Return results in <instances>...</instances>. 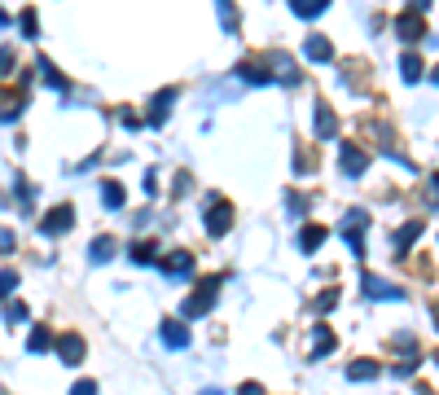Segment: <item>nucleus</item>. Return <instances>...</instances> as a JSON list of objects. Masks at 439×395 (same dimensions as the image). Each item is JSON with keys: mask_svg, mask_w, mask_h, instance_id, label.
Segmentation results:
<instances>
[{"mask_svg": "<svg viewBox=\"0 0 439 395\" xmlns=\"http://www.w3.org/2000/svg\"><path fill=\"white\" fill-rule=\"evenodd\" d=\"M229 228H233V207L224 202V198H216V202L207 207V233L211 237H224Z\"/></svg>", "mask_w": 439, "mask_h": 395, "instance_id": "obj_2", "label": "nucleus"}, {"mask_svg": "<svg viewBox=\"0 0 439 395\" xmlns=\"http://www.w3.org/2000/svg\"><path fill=\"white\" fill-rule=\"evenodd\" d=\"M325 237H330V233H325V228H321V224H307V228H303V233H299V251H303V255H312V251H321V242H325Z\"/></svg>", "mask_w": 439, "mask_h": 395, "instance_id": "obj_14", "label": "nucleus"}, {"mask_svg": "<svg viewBox=\"0 0 439 395\" xmlns=\"http://www.w3.org/2000/svg\"><path fill=\"white\" fill-rule=\"evenodd\" d=\"M158 268L167 272V277H185V272H193V255L189 251H172V255L158 259Z\"/></svg>", "mask_w": 439, "mask_h": 395, "instance_id": "obj_8", "label": "nucleus"}, {"mask_svg": "<svg viewBox=\"0 0 439 395\" xmlns=\"http://www.w3.org/2000/svg\"><path fill=\"white\" fill-rule=\"evenodd\" d=\"M36 66H40V75H44V79H48V84H53V88H71V79H62V75L53 71V62H48V57H40Z\"/></svg>", "mask_w": 439, "mask_h": 395, "instance_id": "obj_24", "label": "nucleus"}, {"mask_svg": "<svg viewBox=\"0 0 439 395\" xmlns=\"http://www.w3.org/2000/svg\"><path fill=\"white\" fill-rule=\"evenodd\" d=\"M286 202H290V216H303V211H307V202H303V198H299V193H290V198H286Z\"/></svg>", "mask_w": 439, "mask_h": 395, "instance_id": "obj_32", "label": "nucleus"}, {"mask_svg": "<svg viewBox=\"0 0 439 395\" xmlns=\"http://www.w3.org/2000/svg\"><path fill=\"white\" fill-rule=\"evenodd\" d=\"M237 395H264V387H259V382H242Z\"/></svg>", "mask_w": 439, "mask_h": 395, "instance_id": "obj_34", "label": "nucleus"}, {"mask_svg": "<svg viewBox=\"0 0 439 395\" xmlns=\"http://www.w3.org/2000/svg\"><path fill=\"white\" fill-rule=\"evenodd\" d=\"M154 259H158L154 242H137V246H132V263H154Z\"/></svg>", "mask_w": 439, "mask_h": 395, "instance_id": "obj_25", "label": "nucleus"}, {"mask_svg": "<svg viewBox=\"0 0 439 395\" xmlns=\"http://www.w3.org/2000/svg\"><path fill=\"white\" fill-rule=\"evenodd\" d=\"M88 259H92V263H110V259H115V242H110V237H97V242L88 246Z\"/></svg>", "mask_w": 439, "mask_h": 395, "instance_id": "obj_20", "label": "nucleus"}, {"mask_svg": "<svg viewBox=\"0 0 439 395\" xmlns=\"http://www.w3.org/2000/svg\"><path fill=\"white\" fill-rule=\"evenodd\" d=\"M338 162H343V172H347V176H365V167H369V154L361 150V145H343Z\"/></svg>", "mask_w": 439, "mask_h": 395, "instance_id": "obj_7", "label": "nucleus"}, {"mask_svg": "<svg viewBox=\"0 0 439 395\" xmlns=\"http://www.w3.org/2000/svg\"><path fill=\"white\" fill-rule=\"evenodd\" d=\"M431 185H435V189H439V172H435V176H431Z\"/></svg>", "mask_w": 439, "mask_h": 395, "instance_id": "obj_38", "label": "nucleus"}, {"mask_svg": "<svg viewBox=\"0 0 439 395\" xmlns=\"http://www.w3.org/2000/svg\"><path fill=\"white\" fill-rule=\"evenodd\" d=\"M396 31H400V40L404 44H417L421 40V31H426V22H421V13H400V18H396Z\"/></svg>", "mask_w": 439, "mask_h": 395, "instance_id": "obj_5", "label": "nucleus"}, {"mask_svg": "<svg viewBox=\"0 0 439 395\" xmlns=\"http://www.w3.org/2000/svg\"><path fill=\"white\" fill-rule=\"evenodd\" d=\"M409 9H413V13H426V9H431V0H409Z\"/></svg>", "mask_w": 439, "mask_h": 395, "instance_id": "obj_36", "label": "nucleus"}, {"mask_svg": "<svg viewBox=\"0 0 439 395\" xmlns=\"http://www.w3.org/2000/svg\"><path fill=\"white\" fill-rule=\"evenodd\" d=\"M220 18H224V31H237V13H233V0H220Z\"/></svg>", "mask_w": 439, "mask_h": 395, "instance_id": "obj_28", "label": "nucleus"}, {"mask_svg": "<svg viewBox=\"0 0 439 395\" xmlns=\"http://www.w3.org/2000/svg\"><path fill=\"white\" fill-rule=\"evenodd\" d=\"M13 75V48H0V79Z\"/></svg>", "mask_w": 439, "mask_h": 395, "instance_id": "obj_30", "label": "nucleus"}, {"mask_svg": "<svg viewBox=\"0 0 439 395\" xmlns=\"http://www.w3.org/2000/svg\"><path fill=\"white\" fill-rule=\"evenodd\" d=\"M13 286H18V272H0V299H9Z\"/></svg>", "mask_w": 439, "mask_h": 395, "instance_id": "obj_29", "label": "nucleus"}, {"mask_svg": "<svg viewBox=\"0 0 439 395\" xmlns=\"http://www.w3.org/2000/svg\"><path fill=\"white\" fill-rule=\"evenodd\" d=\"M312 127H316V141H334V137H338V114L330 110V102H316Z\"/></svg>", "mask_w": 439, "mask_h": 395, "instance_id": "obj_3", "label": "nucleus"}, {"mask_svg": "<svg viewBox=\"0 0 439 395\" xmlns=\"http://www.w3.org/2000/svg\"><path fill=\"white\" fill-rule=\"evenodd\" d=\"M365 224H369V216H365V211H347V216H343V233H361Z\"/></svg>", "mask_w": 439, "mask_h": 395, "instance_id": "obj_26", "label": "nucleus"}, {"mask_svg": "<svg viewBox=\"0 0 439 395\" xmlns=\"http://www.w3.org/2000/svg\"><path fill=\"white\" fill-rule=\"evenodd\" d=\"M400 75L409 79V84H417V79H421V57L417 53H404L400 57Z\"/></svg>", "mask_w": 439, "mask_h": 395, "instance_id": "obj_21", "label": "nucleus"}, {"mask_svg": "<svg viewBox=\"0 0 439 395\" xmlns=\"http://www.w3.org/2000/svg\"><path fill=\"white\" fill-rule=\"evenodd\" d=\"M18 27H22V36H27V40H36V36H40V18H36V9H22V13H18Z\"/></svg>", "mask_w": 439, "mask_h": 395, "instance_id": "obj_22", "label": "nucleus"}, {"mask_svg": "<svg viewBox=\"0 0 439 395\" xmlns=\"http://www.w3.org/2000/svg\"><path fill=\"white\" fill-rule=\"evenodd\" d=\"M162 342H167L172 352H181V347H189V329L181 321H162Z\"/></svg>", "mask_w": 439, "mask_h": 395, "instance_id": "obj_12", "label": "nucleus"}, {"mask_svg": "<svg viewBox=\"0 0 439 395\" xmlns=\"http://www.w3.org/2000/svg\"><path fill=\"white\" fill-rule=\"evenodd\" d=\"M216 294H220V277H202L198 290H193L189 299L181 303V312H185V317H207L211 303H216Z\"/></svg>", "mask_w": 439, "mask_h": 395, "instance_id": "obj_1", "label": "nucleus"}, {"mask_svg": "<svg viewBox=\"0 0 439 395\" xmlns=\"http://www.w3.org/2000/svg\"><path fill=\"white\" fill-rule=\"evenodd\" d=\"M338 294H343V290H338V286H330V290H321V299H316V317H325V312H330V307L338 303Z\"/></svg>", "mask_w": 439, "mask_h": 395, "instance_id": "obj_27", "label": "nucleus"}, {"mask_svg": "<svg viewBox=\"0 0 439 395\" xmlns=\"http://www.w3.org/2000/svg\"><path fill=\"white\" fill-rule=\"evenodd\" d=\"M435 84H439V66H435Z\"/></svg>", "mask_w": 439, "mask_h": 395, "instance_id": "obj_39", "label": "nucleus"}, {"mask_svg": "<svg viewBox=\"0 0 439 395\" xmlns=\"http://www.w3.org/2000/svg\"><path fill=\"white\" fill-rule=\"evenodd\" d=\"M71 224H75V211H71V207H53V211L40 220V233H44V237H57V233H67Z\"/></svg>", "mask_w": 439, "mask_h": 395, "instance_id": "obj_4", "label": "nucleus"}, {"mask_svg": "<svg viewBox=\"0 0 439 395\" xmlns=\"http://www.w3.org/2000/svg\"><path fill=\"white\" fill-rule=\"evenodd\" d=\"M71 395H97V382H92V377H84V382L71 387Z\"/></svg>", "mask_w": 439, "mask_h": 395, "instance_id": "obj_31", "label": "nucleus"}, {"mask_svg": "<svg viewBox=\"0 0 439 395\" xmlns=\"http://www.w3.org/2000/svg\"><path fill=\"white\" fill-rule=\"evenodd\" d=\"M417 237H421V220H409L404 228H396V251H409Z\"/></svg>", "mask_w": 439, "mask_h": 395, "instance_id": "obj_19", "label": "nucleus"}, {"mask_svg": "<svg viewBox=\"0 0 439 395\" xmlns=\"http://www.w3.org/2000/svg\"><path fill=\"white\" fill-rule=\"evenodd\" d=\"M202 395H220V391H202Z\"/></svg>", "mask_w": 439, "mask_h": 395, "instance_id": "obj_40", "label": "nucleus"}, {"mask_svg": "<svg viewBox=\"0 0 439 395\" xmlns=\"http://www.w3.org/2000/svg\"><path fill=\"white\" fill-rule=\"evenodd\" d=\"M172 102H176V88H162V92L154 97V106H150V114H145V123H150V127H162V119H167V110H172Z\"/></svg>", "mask_w": 439, "mask_h": 395, "instance_id": "obj_9", "label": "nucleus"}, {"mask_svg": "<svg viewBox=\"0 0 439 395\" xmlns=\"http://www.w3.org/2000/svg\"><path fill=\"white\" fill-rule=\"evenodd\" d=\"M435 325H439V307H435Z\"/></svg>", "mask_w": 439, "mask_h": 395, "instance_id": "obj_41", "label": "nucleus"}, {"mask_svg": "<svg viewBox=\"0 0 439 395\" xmlns=\"http://www.w3.org/2000/svg\"><path fill=\"white\" fill-rule=\"evenodd\" d=\"M361 286H365V294H369V299H404V290H396V286L378 282L373 272H365V277H361Z\"/></svg>", "mask_w": 439, "mask_h": 395, "instance_id": "obj_10", "label": "nucleus"}, {"mask_svg": "<svg viewBox=\"0 0 439 395\" xmlns=\"http://www.w3.org/2000/svg\"><path fill=\"white\" fill-rule=\"evenodd\" d=\"M378 373H382L378 360H351V365H347V377H351V382H369V377H378Z\"/></svg>", "mask_w": 439, "mask_h": 395, "instance_id": "obj_13", "label": "nucleus"}, {"mask_svg": "<svg viewBox=\"0 0 439 395\" xmlns=\"http://www.w3.org/2000/svg\"><path fill=\"white\" fill-rule=\"evenodd\" d=\"M57 356L67 360V365H79V360H84V338L79 334H62L57 338Z\"/></svg>", "mask_w": 439, "mask_h": 395, "instance_id": "obj_11", "label": "nucleus"}, {"mask_svg": "<svg viewBox=\"0 0 439 395\" xmlns=\"http://www.w3.org/2000/svg\"><path fill=\"white\" fill-rule=\"evenodd\" d=\"M334 352V329L330 325H316L312 329V356H330Z\"/></svg>", "mask_w": 439, "mask_h": 395, "instance_id": "obj_17", "label": "nucleus"}, {"mask_svg": "<svg viewBox=\"0 0 439 395\" xmlns=\"http://www.w3.org/2000/svg\"><path fill=\"white\" fill-rule=\"evenodd\" d=\"M303 53L312 57V62H330L334 57V44L325 40V36H307V44H303Z\"/></svg>", "mask_w": 439, "mask_h": 395, "instance_id": "obj_15", "label": "nucleus"}, {"mask_svg": "<svg viewBox=\"0 0 439 395\" xmlns=\"http://www.w3.org/2000/svg\"><path fill=\"white\" fill-rule=\"evenodd\" d=\"M102 202H106V211H119L127 202V193H123L119 180H106V185H102Z\"/></svg>", "mask_w": 439, "mask_h": 395, "instance_id": "obj_18", "label": "nucleus"}, {"mask_svg": "<svg viewBox=\"0 0 439 395\" xmlns=\"http://www.w3.org/2000/svg\"><path fill=\"white\" fill-rule=\"evenodd\" d=\"M237 79H242V84L264 88V84H272V79H277V71H264L259 62H242V66H237Z\"/></svg>", "mask_w": 439, "mask_h": 395, "instance_id": "obj_6", "label": "nucleus"}, {"mask_svg": "<svg viewBox=\"0 0 439 395\" xmlns=\"http://www.w3.org/2000/svg\"><path fill=\"white\" fill-rule=\"evenodd\" d=\"M0 251H13V233L9 228H0Z\"/></svg>", "mask_w": 439, "mask_h": 395, "instance_id": "obj_35", "label": "nucleus"}, {"mask_svg": "<svg viewBox=\"0 0 439 395\" xmlns=\"http://www.w3.org/2000/svg\"><path fill=\"white\" fill-rule=\"evenodd\" d=\"M290 13H299V18H316V13L330 9V0H286Z\"/></svg>", "mask_w": 439, "mask_h": 395, "instance_id": "obj_16", "label": "nucleus"}, {"mask_svg": "<svg viewBox=\"0 0 439 395\" xmlns=\"http://www.w3.org/2000/svg\"><path fill=\"white\" fill-rule=\"evenodd\" d=\"M48 342H53V334H48L44 325H36V329H31V342H27V347L40 356V352H48Z\"/></svg>", "mask_w": 439, "mask_h": 395, "instance_id": "obj_23", "label": "nucleus"}, {"mask_svg": "<svg viewBox=\"0 0 439 395\" xmlns=\"http://www.w3.org/2000/svg\"><path fill=\"white\" fill-rule=\"evenodd\" d=\"M0 27H9V13L5 9H0Z\"/></svg>", "mask_w": 439, "mask_h": 395, "instance_id": "obj_37", "label": "nucleus"}, {"mask_svg": "<svg viewBox=\"0 0 439 395\" xmlns=\"http://www.w3.org/2000/svg\"><path fill=\"white\" fill-rule=\"evenodd\" d=\"M5 317H9L13 325H18V321H27V307H22V303H9V312H5Z\"/></svg>", "mask_w": 439, "mask_h": 395, "instance_id": "obj_33", "label": "nucleus"}]
</instances>
